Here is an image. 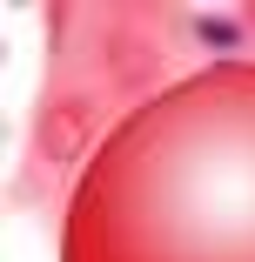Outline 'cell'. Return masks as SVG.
<instances>
[{"instance_id":"obj_1","label":"cell","mask_w":255,"mask_h":262,"mask_svg":"<svg viewBox=\"0 0 255 262\" xmlns=\"http://www.w3.org/2000/svg\"><path fill=\"white\" fill-rule=\"evenodd\" d=\"M195 40H201V47H215V54H235V47H242V27L222 20V14H201V20H195Z\"/></svg>"}]
</instances>
